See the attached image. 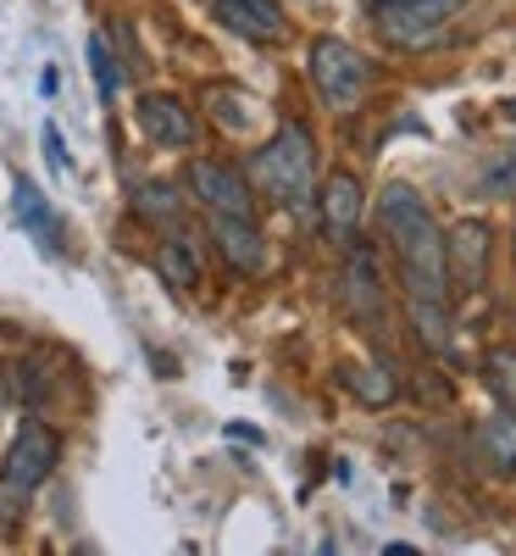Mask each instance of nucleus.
Here are the masks:
<instances>
[{
    "instance_id": "f8f14e48",
    "label": "nucleus",
    "mask_w": 516,
    "mask_h": 556,
    "mask_svg": "<svg viewBox=\"0 0 516 556\" xmlns=\"http://www.w3.org/2000/svg\"><path fill=\"white\" fill-rule=\"evenodd\" d=\"M211 240L222 245V256L240 273H261L267 267V245L256 235V223H245V217H217L211 212Z\"/></svg>"
},
{
    "instance_id": "7ed1b4c3",
    "label": "nucleus",
    "mask_w": 516,
    "mask_h": 556,
    "mask_svg": "<svg viewBox=\"0 0 516 556\" xmlns=\"http://www.w3.org/2000/svg\"><path fill=\"white\" fill-rule=\"evenodd\" d=\"M250 184L284 212H306L317 190V146L300 123H284L267 146L250 156Z\"/></svg>"
},
{
    "instance_id": "412c9836",
    "label": "nucleus",
    "mask_w": 516,
    "mask_h": 556,
    "mask_svg": "<svg viewBox=\"0 0 516 556\" xmlns=\"http://www.w3.org/2000/svg\"><path fill=\"white\" fill-rule=\"evenodd\" d=\"M39 146H44V162H51L56 173H73V156H67V146H62V134H56V123H44V134H39Z\"/></svg>"
},
{
    "instance_id": "2eb2a0df",
    "label": "nucleus",
    "mask_w": 516,
    "mask_h": 556,
    "mask_svg": "<svg viewBox=\"0 0 516 556\" xmlns=\"http://www.w3.org/2000/svg\"><path fill=\"white\" fill-rule=\"evenodd\" d=\"M478 440H483V451H489V462H494L500 473H516V412L511 406H500L489 417Z\"/></svg>"
},
{
    "instance_id": "5701e85b",
    "label": "nucleus",
    "mask_w": 516,
    "mask_h": 556,
    "mask_svg": "<svg viewBox=\"0 0 516 556\" xmlns=\"http://www.w3.org/2000/svg\"><path fill=\"white\" fill-rule=\"evenodd\" d=\"M39 89H44V96H56V89H62V73L44 67V73H39Z\"/></svg>"
},
{
    "instance_id": "423d86ee",
    "label": "nucleus",
    "mask_w": 516,
    "mask_h": 556,
    "mask_svg": "<svg viewBox=\"0 0 516 556\" xmlns=\"http://www.w3.org/2000/svg\"><path fill=\"white\" fill-rule=\"evenodd\" d=\"M190 190H195V195L206 201V212H217V217H245V223H256V195H250V178H245L240 167L201 156V162L190 167Z\"/></svg>"
},
{
    "instance_id": "b1692460",
    "label": "nucleus",
    "mask_w": 516,
    "mask_h": 556,
    "mask_svg": "<svg viewBox=\"0 0 516 556\" xmlns=\"http://www.w3.org/2000/svg\"><path fill=\"white\" fill-rule=\"evenodd\" d=\"M7 395H12V390H7V367H0V406H7Z\"/></svg>"
},
{
    "instance_id": "4468645a",
    "label": "nucleus",
    "mask_w": 516,
    "mask_h": 556,
    "mask_svg": "<svg viewBox=\"0 0 516 556\" xmlns=\"http://www.w3.org/2000/svg\"><path fill=\"white\" fill-rule=\"evenodd\" d=\"M156 273L167 278L172 290H195V285H201V256H195V245H190V240H167V245L156 251Z\"/></svg>"
},
{
    "instance_id": "9d476101",
    "label": "nucleus",
    "mask_w": 516,
    "mask_h": 556,
    "mask_svg": "<svg viewBox=\"0 0 516 556\" xmlns=\"http://www.w3.org/2000/svg\"><path fill=\"white\" fill-rule=\"evenodd\" d=\"M211 12L228 34H240L250 45H278L289 34V17H284L278 0H211Z\"/></svg>"
},
{
    "instance_id": "a878e982",
    "label": "nucleus",
    "mask_w": 516,
    "mask_h": 556,
    "mask_svg": "<svg viewBox=\"0 0 516 556\" xmlns=\"http://www.w3.org/2000/svg\"><path fill=\"white\" fill-rule=\"evenodd\" d=\"M511 123H516V101H511Z\"/></svg>"
},
{
    "instance_id": "20e7f679",
    "label": "nucleus",
    "mask_w": 516,
    "mask_h": 556,
    "mask_svg": "<svg viewBox=\"0 0 516 556\" xmlns=\"http://www.w3.org/2000/svg\"><path fill=\"white\" fill-rule=\"evenodd\" d=\"M311 84L327 112H356L366 101L372 67L356 45H345L339 34H322V39H311Z\"/></svg>"
},
{
    "instance_id": "393cba45",
    "label": "nucleus",
    "mask_w": 516,
    "mask_h": 556,
    "mask_svg": "<svg viewBox=\"0 0 516 556\" xmlns=\"http://www.w3.org/2000/svg\"><path fill=\"white\" fill-rule=\"evenodd\" d=\"M317 556H339V551H334V540H322V545H317Z\"/></svg>"
},
{
    "instance_id": "f257e3e1",
    "label": "nucleus",
    "mask_w": 516,
    "mask_h": 556,
    "mask_svg": "<svg viewBox=\"0 0 516 556\" xmlns=\"http://www.w3.org/2000/svg\"><path fill=\"white\" fill-rule=\"evenodd\" d=\"M384 235L400 267V290L416 317V334L428 340V351H450V267H444V235L411 184H389L384 201Z\"/></svg>"
},
{
    "instance_id": "6e6552de",
    "label": "nucleus",
    "mask_w": 516,
    "mask_h": 556,
    "mask_svg": "<svg viewBox=\"0 0 516 556\" xmlns=\"http://www.w3.org/2000/svg\"><path fill=\"white\" fill-rule=\"evenodd\" d=\"M489 223L483 217H466L455 223L450 235H444V267H450V285L461 290H483V278H489Z\"/></svg>"
},
{
    "instance_id": "1a4fd4ad",
    "label": "nucleus",
    "mask_w": 516,
    "mask_h": 556,
    "mask_svg": "<svg viewBox=\"0 0 516 556\" xmlns=\"http://www.w3.org/2000/svg\"><path fill=\"white\" fill-rule=\"evenodd\" d=\"M133 117H139V128H145V139H156L162 151H190L195 134H201L195 112L183 106L178 96H139Z\"/></svg>"
},
{
    "instance_id": "dca6fc26",
    "label": "nucleus",
    "mask_w": 516,
    "mask_h": 556,
    "mask_svg": "<svg viewBox=\"0 0 516 556\" xmlns=\"http://www.w3.org/2000/svg\"><path fill=\"white\" fill-rule=\"evenodd\" d=\"M483 384L516 412V351H511V345H500V351L483 356Z\"/></svg>"
},
{
    "instance_id": "9b49d317",
    "label": "nucleus",
    "mask_w": 516,
    "mask_h": 556,
    "mask_svg": "<svg viewBox=\"0 0 516 556\" xmlns=\"http://www.w3.org/2000/svg\"><path fill=\"white\" fill-rule=\"evenodd\" d=\"M317 217H322V235L334 245H350L356 240V223H361V184L350 173H334L322 178L317 190Z\"/></svg>"
},
{
    "instance_id": "ddd939ff",
    "label": "nucleus",
    "mask_w": 516,
    "mask_h": 556,
    "mask_svg": "<svg viewBox=\"0 0 516 556\" xmlns=\"http://www.w3.org/2000/svg\"><path fill=\"white\" fill-rule=\"evenodd\" d=\"M12 195H17V223L39 240V251H44V256H62V228H56L51 201H44L28 178H17V184H12Z\"/></svg>"
},
{
    "instance_id": "aec40b11",
    "label": "nucleus",
    "mask_w": 516,
    "mask_h": 556,
    "mask_svg": "<svg viewBox=\"0 0 516 556\" xmlns=\"http://www.w3.org/2000/svg\"><path fill=\"white\" fill-rule=\"evenodd\" d=\"M206 106L222 117V128H250V117H256V101L233 96V89H211V96H206Z\"/></svg>"
},
{
    "instance_id": "4be33fe9",
    "label": "nucleus",
    "mask_w": 516,
    "mask_h": 556,
    "mask_svg": "<svg viewBox=\"0 0 516 556\" xmlns=\"http://www.w3.org/2000/svg\"><path fill=\"white\" fill-rule=\"evenodd\" d=\"M483 184H489L494 195H511V201H516V156H505L500 167H489V178H483Z\"/></svg>"
},
{
    "instance_id": "a211bd4d",
    "label": "nucleus",
    "mask_w": 516,
    "mask_h": 556,
    "mask_svg": "<svg viewBox=\"0 0 516 556\" xmlns=\"http://www.w3.org/2000/svg\"><path fill=\"white\" fill-rule=\"evenodd\" d=\"M89 73H95L101 101H117L122 73H117V62H112V45H106V34H95V39H89Z\"/></svg>"
},
{
    "instance_id": "bb28decb",
    "label": "nucleus",
    "mask_w": 516,
    "mask_h": 556,
    "mask_svg": "<svg viewBox=\"0 0 516 556\" xmlns=\"http://www.w3.org/2000/svg\"><path fill=\"white\" fill-rule=\"evenodd\" d=\"M78 556H95V551H78Z\"/></svg>"
},
{
    "instance_id": "f03ea898",
    "label": "nucleus",
    "mask_w": 516,
    "mask_h": 556,
    "mask_svg": "<svg viewBox=\"0 0 516 556\" xmlns=\"http://www.w3.org/2000/svg\"><path fill=\"white\" fill-rule=\"evenodd\" d=\"M56 462H62V434L51 424H39V417H28L17 440L7 445V456H0V529L7 534L28 518V506L44 490V479L56 473Z\"/></svg>"
},
{
    "instance_id": "f3484780",
    "label": "nucleus",
    "mask_w": 516,
    "mask_h": 556,
    "mask_svg": "<svg viewBox=\"0 0 516 556\" xmlns=\"http://www.w3.org/2000/svg\"><path fill=\"white\" fill-rule=\"evenodd\" d=\"M139 217H151L162 228H178V190H167V184H145V190L133 195Z\"/></svg>"
},
{
    "instance_id": "39448f33",
    "label": "nucleus",
    "mask_w": 516,
    "mask_h": 556,
    "mask_svg": "<svg viewBox=\"0 0 516 556\" xmlns=\"http://www.w3.org/2000/svg\"><path fill=\"white\" fill-rule=\"evenodd\" d=\"M466 12V0H372V28L400 51L428 45L444 23H455Z\"/></svg>"
},
{
    "instance_id": "6ab92c4d",
    "label": "nucleus",
    "mask_w": 516,
    "mask_h": 556,
    "mask_svg": "<svg viewBox=\"0 0 516 556\" xmlns=\"http://www.w3.org/2000/svg\"><path fill=\"white\" fill-rule=\"evenodd\" d=\"M345 379L356 384V395L366 406H389L395 401V374H378V367H345Z\"/></svg>"
},
{
    "instance_id": "0eeeda50",
    "label": "nucleus",
    "mask_w": 516,
    "mask_h": 556,
    "mask_svg": "<svg viewBox=\"0 0 516 556\" xmlns=\"http://www.w3.org/2000/svg\"><path fill=\"white\" fill-rule=\"evenodd\" d=\"M345 301H350V317L361 323L366 334H389V312H384V278H378V256L366 245L350 251L345 262Z\"/></svg>"
}]
</instances>
